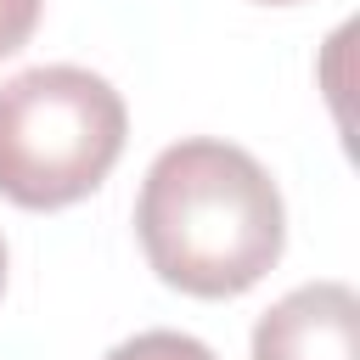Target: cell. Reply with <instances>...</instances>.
Here are the masks:
<instances>
[{
  "label": "cell",
  "instance_id": "1",
  "mask_svg": "<svg viewBox=\"0 0 360 360\" xmlns=\"http://www.w3.org/2000/svg\"><path fill=\"white\" fill-rule=\"evenodd\" d=\"M135 236L163 287L236 298L276 270L287 248V202L248 146L191 135L152 158L135 197Z\"/></svg>",
  "mask_w": 360,
  "mask_h": 360
},
{
  "label": "cell",
  "instance_id": "2",
  "mask_svg": "<svg viewBox=\"0 0 360 360\" xmlns=\"http://www.w3.org/2000/svg\"><path fill=\"white\" fill-rule=\"evenodd\" d=\"M124 141V96L79 62H39L0 84V197L17 208L51 214L90 197Z\"/></svg>",
  "mask_w": 360,
  "mask_h": 360
},
{
  "label": "cell",
  "instance_id": "3",
  "mask_svg": "<svg viewBox=\"0 0 360 360\" xmlns=\"http://www.w3.org/2000/svg\"><path fill=\"white\" fill-rule=\"evenodd\" d=\"M253 360H360V298L349 281H304L253 326Z\"/></svg>",
  "mask_w": 360,
  "mask_h": 360
},
{
  "label": "cell",
  "instance_id": "4",
  "mask_svg": "<svg viewBox=\"0 0 360 360\" xmlns=\"http://www.w3.org/2000/svg\"><path fill=\"white\" fill-rule=\"evenodd\" d=\"M101 360H219L202 338L191 332H169V326H152V332H135L124 343H112Z\"/></svg>",
  "mask_w": 360,
  "mask_h": 360
},
{
  "label": "cell",
  "instance_id": "5",
  "mask_svg": "<svg viewBox=\"0 0 360 360\" xmlns=\"http://www.w3.org/2000/svg\"><path fill=\"white\" fill-rule=\"evenodd\" d=\"M34 28H39V0H0V56L22 51Z\"/></svg>",
  "mask_w": 360,
  "mask_h": 360
},
{
  "label": "cell",
  "instance_id": "6",
  "mask_svg": "<svg viewBox=\"0 0 360 360\" xmlns=\"http://www.w3.org/2000/svg\"><path fill=\"white\" fill-rule=\"evenodd\" d=\"M0 292H6V236H0Z\"/></svg>",
  "mask_w": 360,
  "mask_h": 360
},
{
  "label": "cell",
  "instance_id": "7",
  "mask_svg": "<svg viewBox=\"0 0 360 360\" xmlns=\"http://www.w3.org/2000/svg\"><path fill=\"white\" fill-rule=\"evenodd\" d=\"M259 6H292V0H259Z\"/></svg>",
  "mask_w": 360,
  "mask_h": 360
}]
</instances>
